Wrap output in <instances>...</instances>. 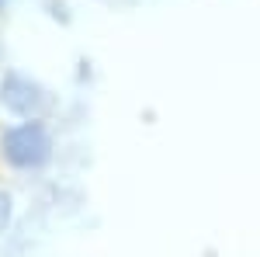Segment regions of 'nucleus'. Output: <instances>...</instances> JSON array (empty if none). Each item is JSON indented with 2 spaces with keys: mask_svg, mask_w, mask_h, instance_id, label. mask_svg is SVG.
Wrapping results in <instances>:
<instances>
[{
  "mask_svg": "<svg viewBox=\"0 0 260 257\" xmlns=\"http://www.w3.org/2000/svg\"><path fill=\"white\" fill-rule=\"evenodd\" d=\"M49 136H45V129L35 125V122H28V125H18V129H11L7 136H4V153L11 163H18V167H39L49 160Z\"/></svg>",
  "mask_w": 260,
  "mask_h": 257,
  "instance_id": "nucleus-1",
  "label": "nucleus"
},
{
  "mask_svg": "<svg viewBox=\"0 0 260 257\" xmlns=\"http://www.w3.org/2000/svg\"><path fill=\"white\" fill-rule=\"evenodd\" d=\"M4 104H7L11 111H18V115H35L42 104H45V94H42L31 80L7 77L4 80Z\"/></svg>",
  "mask_w": 260,
  "mask_h": 257,
  "instance_id": "nucleus-2",
  "label": "nucleus"
},
{
  "mask_svg": "<svg viewBox=\"0 0 260 257\" xmlns=\"http://www.w3.org/2000/svg\"><path fill=\"white\" fill-rule=\"evenodd\" d=\"M7 216H11V202H7V198H0V226L7 222Z\"/></svg>",
  "mask_w": 260,
  "mask_h": 257,
  "instance_id": "nucleus-3",
  "label": "nucleus"
},
{
  "mask_svg": "<svg viewBox=\"0 0 260 257\" xmlns=\"http://www.w3.org/2000/svg\"><path fill=\"white\" fill-rule=\"evenodd\" d=\"M0 4H4V0H0Z\"/></svg>",
  "mask_w": 260,
  "mask_h": 257,
  "instance_id": "nucleus-4",
  "label": "nucleus"
}]
</instances>
